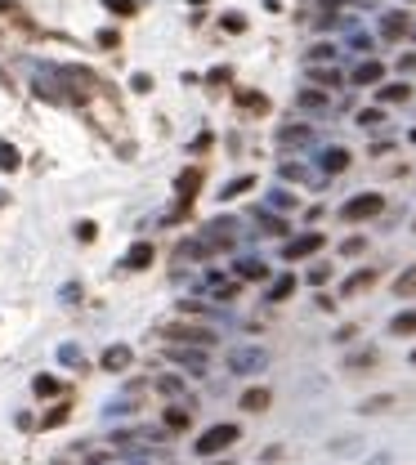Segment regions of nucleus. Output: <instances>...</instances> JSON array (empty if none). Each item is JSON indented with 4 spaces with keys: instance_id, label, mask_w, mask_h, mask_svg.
<instances>
[{
    "instance_id": "nucleus-1",
    "label": "nucleus",
    "mask_w": 416,
    "mask_h": 465,
    "mask_svg": "<svg viewBox=\"0 0 416 465\" xmlns=\"http://www.w3.org/2000/svg\"><path fill=\"white\" fill-rule=\"evenodd\" d=\"M264 367H269V354H264L260 345H242V349L229 354V372L233 376H255V372H264Z\"/></svg>"
},
{
    "instance_id": "nucleus-2",
    "label": "nucleus",
    "mask_w": 416,
    "mask_h": 465,
    "mask_svg": "<svg viewBox=\"0 0 416 465\" xmlns=\"http://www.w3.org/2000/svg\"><path fill=\"white\" fill-rule=\"evenodd\" d=\"M381 211H385L381 193H358V197H349V202L340 206V220H372V215H381Z\"/></svg>"
},
{
    "instance_id": "nucleus-3",
    "label": "nucleus",
    "mask_w": 416,
    "mask_h": 465,
    "mask_svg": "<svg viewBox=\"0 0 416 465\" xmlns=\"http://www.w3.org/2000/svg\"><path fill=\"white\" fill-rule=\"evenodd\" d=\"M233 443H238V425H211V430L197 439V452H202V457H215V452L233 448Z\"/></svg>"
},
{
    "instance_id": "nucleus-4",
    "label": "nucleus",
    "mask_w": 416,
    "mask_h": 465,
    "mask_svg": "<svg viewBox=\"0 0 416 465\" xmlns=\"http://www.w3.org/2000/svg\"><path fill=\"white\" fill-rule=\"evenodd\" d=\"M314 251H323V233H305V237H291V242L282 246V255H287V260H305V255H314Z\"/></svg>"
},
{
    "instance_id": "nucleus-5",
    "label": "nucleus",
    "mask_w": 416,
    "mask_h": 465,
    "mask_svg": "<svg viewBox=\"0 0 416 465\" xmlns=\"http://www.w3.org/2000/svg\"><path fill=\"white\" fill-rule=\"evenodd\" d=\"M408 32H412V23H408V14H403V9L381 14V36H385V41H399V36H408Z\"/></svg>"
},
{
    "instance_id": "nucleus-6",
    "label": "nucleus",
    "mask_w": 416,
    "mask_h": 465,
    "mask_svg": "<svg viewBox=\"0 0 416 465\" xmlns=\"http://www.w3.org/2000/svg\"><path fill=\"white\" fill-rule=\"evenodd\" d=\"M197 184H202V170H197V166H188L184 175H179V184H175V193H179V206H188V202H193Z\"/></svg>"
},
{
    "instance_id": "nucleus-7",
    "label": "nucleus",
    "mask_w": 416,
    "mask_h": 465,
    "mask_svg": "<svg viewBox=\"0 0 416 465\" xmlns=\"http://www.w3.org/2000/svg\"><path fill=\"white\" fill-rule=\"evenodd\" d=\"M381 77H385V68H381V63H376V59L358 63V68L349 72V81H354V85H376V81H381Z\"/></svg>"
},
{
    "instance_id": "nucleus-8",
    "label": "nucleus",
    "mask_w": 416,
    "mask_h": 465,
    "mask_svg": "<svg viewBox=\"0 0 416 465\" xmlns=\"http://www.w3.org/2000/svg\"><path fill=\"white\" fill-rule=\"evenodd\" d=\"M349 161H354V157H349L345 148H323V157H318V166H323L327 175H340V170H345Z\"/></svg>"
},
{
    "instance_id": "nucleus-9",
    "label": "nucleus",
    "mask_w": 416,
    "mask_h": 465,
    "mask_svg": "<svg viewBox=\"0 0 416 465\" xmlns=\"http://www.w3.org/2000/svg\"><path fill=\"white\" fill-rule=\"evenodd\" d=\"M170 340H188V345H211L215 331H206V327H170Z\"/></svg>"
},
{
    "instance_id": "nucleus-10",
    "label": "nucleus",
    "mask_w": 416,
    "mask_h": 465,
    "mask_svg": "<svg viewBox=\"0 0 416 465\" xmlns=\"http://www.w3.org/2000/svg\"><path fill=\"white\" fill-rule=\"evenodd\" d=\"M296 103H300L305 112H327V108H332V99H327L323 90H300V94H296Z\"/></svg>"
},
{
    "instance_id": "nucleus-11",
    "label": "nucleus",
    "mask_w": 416,
    "mask_h": 465,
    "mask_svg": "<svg viewBox=\"0 0 416 465\" xmlns=\"http://www.w3.org/2000/svg\"><path fill=\"white\" fill-rule=\"evenodd\" d=\"M130 367V349L126 345H112L108 354H103V372H126Z\"/></svg>"
},
{
    "instance_id": "nucleus-12",
    "label": "nucleus",
    "mask_w": 416,
    "mask_h": 465,
    "mask_svg": "<svg viewBox=\"0 0 416 465\" xmlns=\"http://www.w3.org/2000/svg\"><path fill=\"white\" fill-rule=\"evenodd\" d=\"M309 139H314V130H309V126H287L278 135V144L282 148H300V144H309Z\"/></svg>"
},
{
    "instance_id": "nucleus-13",
    "label": "nucleus",
    "mask_w": 416,
    "mask_h": 465,
    "mask_svg": "<svg viewBox=\"0 0 416 465\" xmlns=\"http://www.w3.org/2000/svg\"><path fill=\"white\" fill-rule=\"evenodd\" d=\"M390 336H416V309L399 313V318H390Z\"/></svg>"
},
{
    "instance_id": "nucleus-14",
    "label": "nucleus",
    "mask_w": 416,
    "mask_h": 465,
    "mask_svg": "<svg viewBox=\"0 0 416 465\" xmlns=\"http://www.w3.org/2000/svg\"><path fill=\"white\" fill-rule=\"evenodd\" d=\"M412 85L408 81H394V85H381V103H408Z\"/></svg>"
},
{
    "instance_id": "nucleus-15",
    "label": "nucleus",
    "mask_w": 416,
    "mask_h": 465,
    "mask_svg": "<svg viewBox=\"0 0 416 465\" xmlns=\"http://www.w3.org/2000/svg\"><path fill=\"white\" fill-rule=\"evenodd\" d=\"M264 260H238V278H247V282H260L264 278Z\"/></svg>"
},
{
    "instance_id": "nucleus-16",
    "label": "nucleus",
    "mask_w": 416,
    "mask_h": 465,
    "mask_svg": "<svg viewBox=\"0 0 416 465\" xmlns=\"http://www.w3.org/2000/svg\"><path fill=\"white\" fill-rule=\"evenodd\" d=\"M242 407H247V412H264V407H269V389H247V394H242Z\"/></svg>"
},
{
    "instance_id": "nucleus-17",
    "label": "nucleus",
    "mask_w": 416,
    "mask_h": 465,
    "mask_svg": "<svg viewBox=\"0 0 416 465\" xmlns=\"http://www.w3.org/2000/svg\"><path fill=\"white\" fill-rule=\"evenodd\" d=\"M394 296H416V269H408V273L394 278Z\"/></svg>"
},
{
    "instance_id": "nucleus-18",
    "label": "nucleus",
    "mask_w": 416,
    "mask_h": 465,
    "mask_svg": "<svg viewBox=\"0 0 416 465\" xmlns=\"http://www.w3.org/2000/svg\"><path fill=\"white\" fill-rule=\"evenodd\" d=\"M148 260H153V246H130V255H126V269H144Z\"/></svg>"
},
{
    "instance_id": "nucleus-19",
    "label": "nucleus",
    "mask_w": 416,
    "mask_h": 465,
    "mask_svg": "<svg viewBox=\"0 0 416 465\" xmlns=\"http://www.w3.org/2000/svg\"><path fill=\"white\" fill-rule=\"evenodd\" d=\"M103 5H108L117 18H135L139 14V0H103Z\"/></svg>"
},
{
    "instance_id": "nucleus-20",
    "label": "nucleus",
    "mask_w": 416,
    "mask_h": 465,
    "mask_svg": "<svg viewBox=\"0 0 416 465\" xmlns=\"http://www.w3.org/2000/svg\"><path fill=\"white\" fill-rule=\"evenodd\" d=\"M372 282H376V273H372V269H367V273H354V278H349V282H345V296H354V291H363V287H372Z\"/></svg>"
},
{
    "instance_id": "nucleus-21",
    "label": "nucleus",
    "mask_w": 416,
    "mask_h": 465,
    "mask_svg": "<svg viewBox=\"0 0 416 465\" xmlns=\"http://www.w3.org/2000/svg\"><path fill=\"white\" fill-rule=\"evenodd\" d=\"M309 77H314L318 85H332V90L340 85V72H336V68H309Z\"/></svg>"
},
{
    "instance_id": "nucleus-22",
    "label": "nucleus",
    "mask_w": 416,
    "mask_h": 465,
    "mask_svg": "<svg viewBox=\"0 0 416 465\" xmlns=\"http://www.w3.org/2000/svg\"><path fill=\"white\" fill-rule=\"evenodd\" d=\"M291 291H296V278H278V282L269 287V300H287Z\"/></svg>"
},
{
    "instance_id": "nucleus-23",
    "label": "nucleus",
    "mask_w": 416,
    "mask_h": 465,
    "mask_svg": "<svg viewBox=\"0 0 416 465\" xmlns=\"http://www.w3.org/2000/svg\"><path fill=\"white\" fill-rule=\"evenodd\" d=\"M238 103H242V108H251V112H264V108H269V99H264V94H247V90L238 94Z\"/></svg>"
},
{
    "instance_id": "nucleus-24",
    "label": "nucleus",
    "mask_w": 416,
    "mask_h": 465,
    "mask_svg": "<svg viewBox=\"0 0 416 465\" xmlns=\"http://www.w3.org/2000/svg\"><path fill=\"white\" fill-rule=\"evenodd\" d=\"M247 188H255V179L251 175H238L233 184H224V197H238V193H247Z\"/></svg>"
},
{
    "instance_id": "nucleus-25",
    "label": "nucleus",
    "mask_w": 416,
    "mask_h": 465,
    "mask_svg": "<svg viewBox=\"0 0 416 465\" xmlns=\"http://www.w3.org/2000/svg\"><path fill=\"white\" fill-rule=\"evenodd\" d=\"M332 59H336L332 45H314V50H309V63H332Z\"/></svg>"
},
{
    "instance_id": "nucleus-26",
    "label": "nucleus",
    "mask_w": 416,
    "mask_h": 465,
    "mask_svg": "<svg viewBox=\"0 0 416 465\" xmlns=\"http://www.w3.org/2000/svg\"><path fill=\"white\" fill-rule=\"evenodd\" d=\"M255 220H260V229H269V233H287V224L273 220V215H264V211H255Z\"/></svg>"
},
{
    "instance_id": "nucleus-27",
    "label": "nucleus",
    "mask_w": 416,
    "mask_h": 465,
    "mask_svg": "<svg viewBox=\"0 0 416 465\" xmlns=\"http://www.w3.org/2000/svg\"><path fill=\"white\" fill-rule=\"evenodd\" d=\"M385 407H394V394H381V398H367L363 412H385Z\"/></svg>"
},
{
    "instance_id": "nucleus-28",
    "label": "nucleus",
    "mask_w": 416,
    "mask_h": 465,
    "mask_svg": "<svg viewBox=\"0 0 416 465\" xmlns=\"http://www.w3.org/2000/svg\"><path fill=\"white\" fill-rule=\"evenodd\" d=\"M59 381H54V376H41V381H36V394H41V398H50V394H59Z\"/></svg>"
},
{
    "instance_id": "nucleus-29",
    "label": "nucleus",
    "mask_w": 416,
    "mask_h": 465,
    "mask_svg": "<svg viewBox=\"0 0 416 465\" xmlns=\"http://www.w3.org/2000/svg\"><path fill=\"white\" fill-rule=\"evenodd\" d=\"M14 166H18V153L9 144H0V170H14Z\"/></svg>"
},
{
    "instance_id": "nucleus-30",
    "label": "nucleus",
    "mask_w": 416,
    "mask_h": 465,
    "mask_svg": "<svg viewBox=\"0 0 416 465\" xmlns=\"http://www.w3.org/2000/svg\"><path fill=\"white\" fill-rule=\"evenodd\" d=\"M381 108H367V112H358V126H381Z\"/></svg>"
},
{
    "instance_id": "nucleus-31",
    "label": "nucleus",
    "mask_w": 416,
    "mask_h": 465,
    "mask_svg": "<svg viewBox=\"0 0 416 465\" xmlns=\"http://www.w3.org/2000/svg\"><path fill=\"white\" fill-rule=\"evenodd\" d=\"M269 202H273V206H278V211H291V206H296V197H291V193H282V188H278V193H273V197H269Z\"/></svg>"
},
{
    "instance_id": "nucleus-32",
    "label": "nucleus",
    "mask_w": 416,
    "mask_h": 465,
    "mask_svg": "<svg viewBox=\"0 0 416 465\" xmlns=\"http://www.w3.org/2000/svg\"><path fill=\"white\" fill-rule=\"evenodd\" d=\"M166 425H170V430H184V425H188V412H175V407H170V412H166Z\"/></svg>"
},
{
    "instance_id": "nucleus-33",
    "label": "nucleus",
    "mask_w": 416,
    "mask_h": 465,
    "mask_svg": "<svg viewBox=\"0 0 416 465\" xmlns=\"http://www.w3.org/2000/svg\"><path fill=\"white\" fill-rule=\"evenodd\" d=\"M175 363H184V367H193V372H202V354H175Z\"/></svg>"
},
{
    "instance_id": "nucleus-34",
    "label": "nucleus",
    "mask_w": 416,
    "mask_h": 465,
    "mask_svg": "<svg viewBox=\"0 0 416 465\" xmlns=\"http://www.w3.org/2000/svg\"><path fill=\"white\" fill-rule=\"evenodd\" d=\"M224 27H229V32H242V27H247V18H242V14H224Z\"/></svg>"
},
{
    "instance_id": "nucleus-35",
    "label": "nucleus",
    "mask_w": 416,
    "mask_h": 465,
    "mask_svg": "<svg viewBox=\"0 0 416 465\" xmlns=\"http://www.w3.org/2000/svg\"><path fill=\"white\" fill-rule=\"evenodd\" d=\"M412 367H416V349H412Z\"/></svg>"
},
{
    "instance_id": "nucleus-36",
    "label": "nucleus",
    "mask_w": 416,
    "mask_h": 465,
    "mask_svg": "<svg viewBox=\"0 0 416 465\" xmlns=\"http://www.w3.org/2000/svg\"><path fill=\"white\" fill-rule=\"evenodd\" d=\"M193 5H206V0H193Z\"/></svg>"
},
{
    "instance_id": "nucleus-37",
    "label": "nucleus",
    "mask_w": 416,
    "mask_h": 465,
    "mask_svg": "<svg viewBox=\"0 0 416 465\" xmlns=\"http://www.w3.org/2000/svg\"><path fill=\"white\" fill-rule=\"evenodd\" d=\"M5 5H9V0H0V9H5Z\"/></svg>"
}]
</instances>
